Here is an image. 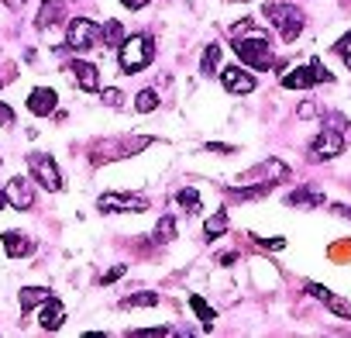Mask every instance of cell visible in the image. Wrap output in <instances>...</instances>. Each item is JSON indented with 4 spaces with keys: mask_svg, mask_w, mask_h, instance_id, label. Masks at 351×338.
Wrapping results in <instances>:
<instances>
[{
    "mask_svg": "<svg viewBox=\"0 0 351 338\" xmlns=\"http://www.w3.org/2000/svg\"><path fill=\"white\" fill-rule=\"evenodd\" d=\"M117 49H121V52H117V63H121L124 73H141V69L152 66V59H155V42H152L148 35H131V38H124Z\"/></svg>",
    "mask_w": 351,
    "mask_h": 338,
    "instance_id": "1",
    "label": "cell"
},
{
    "mask_svg": "<svg viewBox=\"0 0 351 338\" xmlns=\"http://www.w3.org/2000/svg\"><path fill=\"white\" fill-rule=\"evenodd\" d=\"M234 52H238V59L245 63V66H252V69H269L272 63H276V52H272V42L265 38V35H252V38H234Z\"/></svg>",
    "mask_w": 351,
    "mask_h": 338,
    "instance_id": "2",
    "label": "cell"
},
{
    "mask_svg": "<svg viewBox=\"0 0 351 338\" xmlns=\"http://www.w3.org/2000/svg\"><path fill=\"white\" fill-rule=\"evenodd\" d=\"M265 18H269L272 28H279L282 42H296V35L303 32V11L293 8V4H269Z\"/></svg>",
    "mask_w": 351,
    "mask_h": 338,
    "instance_id": "3",
    "label": "cell"
},
{
    "mask_svg": "<svg viewBox=\"0 0 351 338\" xmlns=\"http://www.w3.org/2000/svg\"><path fill=\"white\" fill-rule=\"evenodd\" d=\"M104 42V28L90 18H73L69 21V32H66V45L73 52H86V49H97Z\"/></svg>",
    "mask_w": 351,
    "mask_h": 338,
    "instance_id": "4",
    "label": "cell"
},
{
    "mask_svg": "<svg viewBox=\"0 0 351 338\" xmlns=\"http://www.w3.org/2000/svg\"><path fill=\"white\" fill-rule=\"evenodd\" d=\"M313 83H334V76L327 73V66H324L317 56L310 59V66H300V69H293V73L282 76V87H286V90H306V87H313Z\"/></svg>",
    "mask_w": 351,
    "mask_h": 338,
    "instance_id": "5",
    "label": "cell"
},
{
    "mask_svg": "<svg viewBox=\"0 0 351 338\" xmlns=\"http://www.w3.org/2000/svg\"><path fill=\"white\" fill-rule=\"evenodd\" d=\"M28 166H32V173H35V180L45 187V190H62V173H59V166H56V159L52 155H45V152H32L28 155Z\"/></svg>",
    "mask_w": 351,
    "mask_h": 338,
    "instance_id": "6",
    "label": "cell"
},
{
    "mask_svg": "<svg viewBox=\"0 0 351 338\" xmlns=\"http://www.w3.org/2000/svg\"><path fill=\"white\" fill-rule=\"evenodd\" d=\"M341 152H344V131H337V128H324L313 138V145H310V155L313 159H334Z\"/></svg>",
    "mask_w": 351,
    "mask_h": 338,
    "instance_id": "7",
    "label": "cell"
},
{
    "mask_svg": "<svg viewBox=\"0 0 351 338\" xmlns=\"http://www.w3.org/2000/svg\"><path fill=\"white\" fill-rule=\"evenodd\" d=\"M66 73L73 76V83H76L80 90H86V93L100 90V69H97L93 63H86V59H73V63L66 66Z\"/></svg>",
    "mask_w": 351,
    "mask_h": 338,
    "instance_id": "8",
    "label": "cell"
},
{
    "mask_svg": "<svg viewBox=\"0 0 351 338\" xmlns=\"http://www.w3.org/2000/svg\"><path fill=\"white\" fill-rule=\"evenodd\" d=\"M104 214H121V211H148V201L138 194H104L100 197Z\"/></svg>",
    "mask_w": 351,
    "mask_h": 338,
    "instance_id": "9",
    "label": "cell"
},
{
    "mask_svg": "<svg viewBox=\"0 0 351 338\" xmlns=\"http://www.w3.org/2000/svg\"><path fill=\"white\" fill-rule=\"evenodd\" d=\"M4 194H8V204H11L14 211H32V207H35V190H32V183H28L25 177H14V180L4 187Z\"/></svg>",
    "mask_w": 351,
    "mask_h": 338,
    "instance_id": "10",
    "label": "cell"
},
{
    "mask_svg": "<svg viewBox=\"0 0 351 338\" xmlns=\"http://www.w3.org/2000/svg\"><path fill=\"white\" fill-rule=\"evenodd\" d=\"M221 83H224L228 93H252V90H255V76L245 73L241 66H228V69H221Z\"/></svg>",
    "mask_w": 351,
    "mask_h": 338,
    "instance_id": "11",
    "label": "cell"
},
{
    "mask_svg": "<svg viewBox=\"0 0 351 338\" xmlns=\"http://www.w3.org/2000/svg\"><path fill=\"white\" fill-rule=\"evenodd\" d=\"M56 104H59V97H56V90H49V87H35V90L28 93V111L38 114V117L52 114Z\"/></svg>",
    "mask_w": 351,
    "mask_h": 338,
    "instance_id": "12",
    "label": "cell"
},
{
    "mask_svg": "<svg viewBox=\"0 0 351 338\" xmlns=\"http://www.w3.org/2000/svg\"><path fill=\"white\" fill-rule=\"evenodd\" d=\"M258 177H265V183H272V180H286V177H289V166L279 162V159H269V162H258L245 180H258Z\"/></svg>",
    "mask_w": 351,
    "mask_h": 338,
    "instance_id": "13",
    "label": "cell"
},
{
    "mask_svg": "<svg viewBox=\"0 0 351 338\" xmlns=\"http://www.w3.org/2000/svg\"><path fill=\"white\" fill-rule=\"evenodd\" d=\"M4 249H8L11 259H25V256L35 252V242L28 235H21V232H4Z\"/></svg>",
    "mask_w": 351,
    "mask_h": 338,
    "instance_id": "14",
    "label": "cell"
},
{
    "mask_svg": "<svg viewBox=\"0 0 351 338\" xmlns=\"http://www.w3.org/2000/svg\"><path fill=\"white\" fill-rule=\"evenodd\" d=\"M62 321H66V307H62L56 297H49V300H45V307H42L38 324H42L45 331H59V328H62Z\"/></svg>",
    "mask_w": 351,
    "mask_h": 338,
    "instance_id": "15",
    "label": "cell"
},
{
    "mask_svg": "<svg viewBox=\"0 0 351 338\" xmlns=\"http://www.w3.org/2000/svg\"><path fill=\"white\" fill-rule=\"evenodd\" d=\"M306 290H310V293H313L317 300H324V304H327V307H330V311H334L337 317H351V304H344V300H341L337 293H330L327 286H320V283H310Z\"/></svg>",
    "mask_w": 351,
    "mask_h": 338,
    "instance_id": "16",
    "label": "cell"
},
{
    "mask_svg": "<svg viewBox=\"0 0 351 338\" xmlns=\"http://www.w3.org/2000/svg\"><path fill=\"white\" fill-rule=\"evenodd\" d=\"M190 307H193V314L204 321V328H214V321H217V311L200 297V293H190Z\"/></svg>",
    "mask_w": 351,
    "mask_h": 338,
    "instance_id": "17",
    "label": "cell"
},
{
    "mask_svg": "<svg viewBox=\"0 0 351 338\" xmlns=\"http://www.w3.org/2000/svg\"><path fill=\"white\" fill-rule=\"evenodd\" d=\"M49 297H52L49 286H25V290H21V311H32V307L45 304Z\"/></svg>",
    "mask_w": 351,
    "mask_h": 338,
    "instance_id": "18",
    "label": "cell"
},
{
    "mask_svg": "<svg viewBox=\"0 0 351 338\" xmlns=\"http://www.w3.org/2000/svg\"><path fill=\"white\" fill-rule=\"evenodd\" d=\"M59 18H62V0H45L35 25H38V28H49V25H56Z\"/></svg>",
    "mask_w": 351,
    "mask_h": 338,
    "instance_id": "19",
    "label": "cell"
},
{
    "mask_svg": "<svg viewBox=\"0 0 351 338\" xmlns=\"http://www.w3.org/2000/svg\"><path fill=\"white\" fill-rule=\"evenodd\" d=\"M155 304H158V293H148V290L131 293V297H124V300H121V307H124V311H134V307H155Z\"/></svg>",
    "mask_w": 351,
    "mask_h": 338,
    "instance_id": "20",
    "label": "cell"
},
{
    "mask_svg": "<svg viewBox=\"0 0 351 338\" xmlns=\"http://www.w3.org/2000/svg\"><path fill=\"white\" fill-rule=\"evenodd\" d=\"M286 204L289 207H320L324 204V194H303V190H296V194L286 197Z\"/></svg>",
    "mask_w": 351,
    "mask_h": 338,
    "instance_id": "21",
    "label": "cell"
},
{
    "mask_svg": "<svg viewBox=\"0 0 351 338\" xmlns=\"http://www.w3.org/2000/svg\"><path fill=\"white\" fill-rule=\"evenodd\" d=\"M176 204L186 207V214H197V211H200V194H197L193 187H183L180 194H176Z\"/></svg>",
    "mask_w": 351,
    "mask_h": 338,
    "instance_id": "22",
    "label": "cell"
},
{
    "mask_svg": "<svg viewBox=\"0 0 351 338\" xmlns=\"http://www.w3.org/2000/svg\"><path fill=\"white\" fill-rule=\"evenodd\" d=\"M217 63H221V45H207L204 49V59H200V73L204 76H214Z\"/></svg>",
    "mask_w": 351,
    "mask_h": 338,
    "instance_id": "23",
    "label": "cell"
},
{
    "mask_svg": "<svg viewBox=\"0 0 351 338\" xmlns=\"http://www.w3.org/2000/svg\"><path fill=\"white\" fill-rule=\"evenodd\" d=\"M224 232H228V214L224 211H217L214 218H207V225H204V235L207 238H221Z\"/></svg>",
    "mask_w": 351,
    "mask_h": 338,
    "instance_id": "24",
    "label": "cell"
},
{
    "mask_svg": "<svg viewBox=\"0 0 351 338\" xmlns=\"http://www.w3.org/2000/svg\"><path fill=\"white\" fill-rule=\"evenodd\" d=\"M172 238H176V218L165 214V218H158V225H155V242H172Z\"/></svg>",
    "mask_w": 351,
    "mask_h": 338,
    "instance_id": "25",
    "label": "cell"
},
{
    "mask_svg": "<svg viewBox=\"0 0 351 338\" xmlns=\"http://www.w3.org/2000/svg\"><path fill=\"white\" fill-rule=\"evenodd\" d=\"M158 107V93L155 90H141L138 97H134V111L138 114H148V111H155Z\"/></svg>",
    "mask_w": 351,
    "mask_h": 338,
    "instance_id": "26",
    "label": "cell"
},
{
    "mask_svg": "<svg viewBox=\"0 0 351 338\" xmlns=\"http://www.w3.org/2000/svg\"><path fill=\"white\" fill-rule=\"evenodd\" d=\"M124 42V28L117 21H107L104 25V45H121Z\"/></svg>",
    "mask_w": 351,
    "mask_h": 338,
    "instance_id": "27",
    "label": "cell"
},
{
    "mask_svg": "<svg viewBox=\"0 0 351 338\" xmlns=\"http://www.w3.org/2000/svg\"><path fill=\"white\" fill-rule=\"evenodd\" d=\"M334 52H337V56H341V59H344V66H348V69H351V32H348V35H341V38H337V45H334Z\"/></svg>",
    "mask_w": 351,
    "mask_h": 338,
    "instance_id": "28",
    "label": "cell"
},
{
    "mask_svg": "<svg viewBox=\"0 0 351 338\" xmlns=\"http://www.w3.org/2000/svg\"><path fill=\"white\" fill-rule=\"evenodd\" d=\"M121 100H124V93H121V90H114V87H110V90H104V104H107V107H121Z\"/></svg>",
    "mask_w": 351,
    "mask_h": 338,
    "instance_id": "29",
    "label": "cell"
},
{
    "mask_svg": "<svg viewBox=\"0 0 351 338\" xmlns=\"http://www.w3.org/2000/svg\"><path fill=\"white\" fill-rule=\"evenodd\" d=\"M0 124H4V128H11V124H14V111H11L8 104H0Z\"/></svg>",
    "mask_w": 351,
    "mask_h": 338,
    "instance_id": "30",
    "label": "cell"
},
{
    "mask_svg": "<svg viewBox=\"0 0 351 338\" xmlns=\"http://www.w3.org/2000/svg\"><path fill=\"white\" fill-rule=\"evenodd\" d=\"M131 335H138V338H148V335H169V328H134Z\"/></svg>",
    "mask_w": 351,
    "mask_h": 338,
    "instance_id": "31",
    "label": "cell"
},
{
    "mask_svg": "<svg viewBox=\"0 0 351 338\" xmlns=\"http://www.w3.org/2000/svg\"><path fill=\"white\" fill-rule=\"evenodd\" d=\"M324 121H327V124H330V128H337V131H344V128H348V121H344V117H341V114H327V117H324Z\"/></svg>",
    "mask_w": 351,
    "mask_h": 338,
    "instance_id": "32",
    "label": "cell"
},
{
    "mask_svg": "<svg viewBox=\"0 0 351 338\" xmlns=\"http://www.w3.org/2000/svg\"><path fill=\"white\" fill-rule=\"evenodd\" d=\"M121 276H124V266H114L110 273H104V276H100V283H114V280H121Z\"/></svg>",
    "mask_w": 351,
    "mask_h": 338,
    "instance_id": "33",
    "label": "cell"
},
{
    "mask_svg": "<svg viewBox=\"0 0 351 338\" xmlns=\"http://www.w3.org/2000/svg\"><path fill=\"white\" fill-rule=\"evenodd\" d=\"M296 114H300V117H313V114H317V104H310V100H306V104H300V111H296Z\"/></svg>",
    "mask_w": 351,
    "mask_h": 338,
    "instance_id": "34",
    "label": "cell"
},
{
    "mask_svg": "<svg viewBox=\"0 0 351 338\" xmlns=\"http://www.w3.org/2000/svg\"><path fill=\"white\" fill-rule=\"evenodd\" d=\"M121 4H124V8H131V11H141V8L148 4V0H121Z\"/></svg>",
    "mask_w": 351,
    "mask_h": 338,
    "instance_id": "35",
    "label": "cell"
},
{
    "mask_svg": "<svg viewBox=\"0 0 351 338\" xmlns=\"http://www.w3.org/2000/svg\"><path fill=\"white\" fill-rule=\"evenodd\" d=\"M334 214H341V218H351V211H348L344 204H337V207H334Z\"/></svg>",
    "mask_w": 351,
    "mask_h": 338,
    "instance_id": "36",
    "label": "cell"
},
{
    "mask_svg": "<svg viewBox=\"0 0 351 338\" xmlns=\"http://www.w3.org/2000/svg\"><path fill=\"white\" fill-rule=\"evenodd\" d=\"M4 207H8V194H4V190H0V211H4Z\"/></svg>",
    "mask_w": 351,
    "mask_h": 338,
    "instance_id": "37",
    "label": "cell"
},
{
    "mask_svg": "<svg viewBox=\"0 0 351 338\" xmlns=\"http://www.w3.org/2000/svg\"><path fill=\"white\" fill-rule=\"evenodd\" d=\"M21 4H25V0H8V8H14V11H18Z\"/></svg>",
    "mask_w": 351,
    "mask_h": 338,
    "instance_id": "38",
    "label": "cell"
},
{
    "mask_svg": "<svg viewBox=\"0 0 351 338\" xmlns=\"http://www.w3.org/2000/svg\"><path fill=\"white\" fill-rule=\"evenodd\" d=\"M0 83H4V80H0Z\"/></svg>",
    "mask_w": 351,
    "mask_h": 338,
    "instance_id": "39",
    "label": "cell"
}]
</instances>
